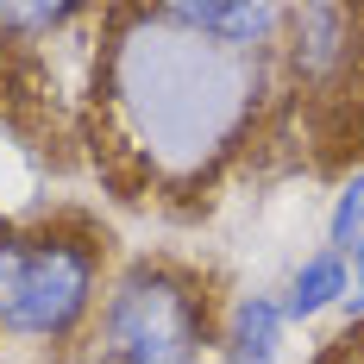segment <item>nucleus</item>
Here are the masks:
<instances>
[{"instance_id": "nucleus-1", "label": "nucleus", "mask_w": 364, "mask_h": 364, "mask_svg": "<svg viewBox=\"0 0 364 364\" xmlns=\"http://www.w3.org/2000/svg\"><path fill=\"white\" fill-rule=\"evenodd\" d=\"M101 119L113 151H126L145 182H208L252 139L270 70L257 50H232L176 26L164 6H139L113 19L95 57Z\"/></svg>"}, {"instance_id": "nucleus-2", "label": "nucleus", "mask_w": 364, "mask_h": 364, "mask_svg": "<svg viewBox=\"0 0 364 364\" xmlns=\"http://www.w3.org/2000/svg\"><path fill=\"white\" fill-rule=\"evenodd\" d=\"M101 308V252L75 226H0V333L63 346Z\"/></svg>"}, {"instance_id": "nucleus-3", "label": "nucleus", "mask_w": 364, "mask_h": 364, "mask_svg": "<svg viewBox=\"0 0 364 364\" xmlns=\"http://www.w3.org/2000/svg\"><path fill=\"white\" fill-rule=\"evenodd\" d=\"M214 308L208 289L176 264H126L95 308L101 364H208Z\"/></svg>"}, {"instance_id": "nucleus-4", "label": "nucleus", "mask_w": 364, "mask_h": 364, "mask_svg": "<svg viewBox=\"0 0 364 364\" xmlns=\"http://www.w3.org/2000/svg\"><path fill=\"white\" fill-rule=\"evenodd\" d=\"M283 346H289V321L270 289L232 295L226 321L214 327V364H283Z\"/></svg>"}, {"instance_id": "nucleus-5", "label": "nucleus", "mask_w": 364, "mask_h": 364, "mask_svg": "<svg viewBox=\"0 0 364 364\" xmlns=\"http://www.w3.org/2000/svg\"><path fill=\"white\" fill-rule=\"evenodd\" d=\"M346 295H352V270L321 245V252H308L289 277H283L277 308H283L289 327H301V321H314V314H327V308H346Z\"/></svg>"}, {"instance_id": "nucleus-6", "label": "nucleus", "mask_w": 364, "mask_h": 364, "mask_svg": "<svg viewBox=\"0 0 364 364\" xmlns=\"http://www.w3.org/2000/svg\"><path fill=\"white\" fill-rule=\"evenodd\" d=\"M327 252L352 270L346 308H352V321H364V164L339 182V195H333V208H327Z\"/></svg>"}]
</instances>
